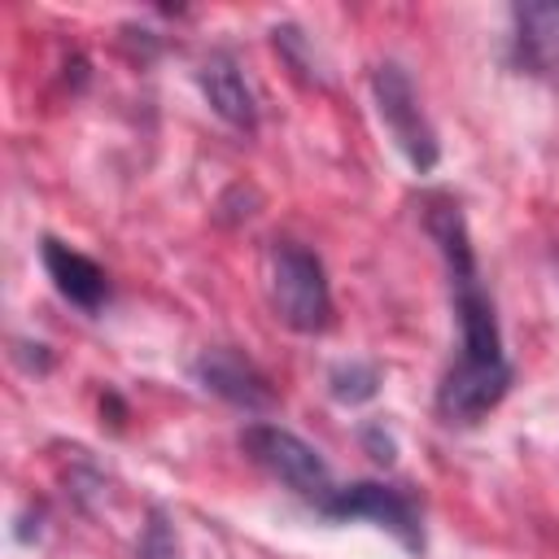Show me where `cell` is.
Returning <instances> with one entry per match:
<instances>
[{
	"instance_id": "obj_1",
	"label": "cell",
	"mask_w": 559,
	"mask_h": 559,
	"mask_svg": "<svg viewBox=\"0 0 559 559\" xmlns=\"http://www.w3.org/2000/svg\"><path fill=\"white\" fill-rule=\"evenodd\" d=\"M424 227L441 249L445 275H450V297H454V314H459V336L463 349L450 362V371L437 384V415L445 424H476L485 419L511 389V362L502 354V328L493 314V301L480 284L476 271V253H472V236H467V218L459 210V201L450 197H428L424 201Z\"/></svg>"
},
{
	"instance_id": "obj_2",
	"label": "cell",
	"mask_w": 559,
	"mask_h": 559,
	"mask_svg": "<svg viewBox=\"0 0 559 559\" xmlns=\"http://www.w3.org/2000/svg\"><path fill=\"white\" fill-rule=\"evenodd\" d=\"M266 275H271V306L293 332L314 336L332 323V288H328V271L319 253H310L306 245L280 240L271 249Z\"/></svg>"
},
{
	"instance_id": "obj_3",
	"label": "cell",
	"mask_w": 559,
	"mask_h": 559,
	"mask_svg": "<svg viewBox=\"0 0 559 559\" xmlns=\"http://www.w3.org/2000/svg\"><path fill=\"white\" fill-rule=\"evenodd\" d=\"M240 450H245L262 472H271L280 485H288L297 498H306L314 511H323L328 498L341 489V485L332 480V467L323 463V454H319L310 441H301L297 432L280 428V424H249V428L240 432Z\"/></svg>"
},
{
	"instance_id": "obj_4",
	"label": "cell",
	"mask_w": 559,
	"mask_h": 559,
	"mask_svg": "<svg viewBox=\"0 0 559 559\" xmlns=\"http://www.w3.org/2000/svg\"><path fill=\"white\" fill-rule=\"evenodd\" d=\"M371 96H376V114L384 122V131L393 135V144L406 153V162L428 175L441 157V144H437V131L419 105V92L411 83V74L397 66V61H380L371 70Z\"/></svg>"
},
{
	"instance_id": "obj_5",
	"label": "cell",
	"mask_w": 559,
	"mask_h": 559,
	"mask_svg": "<svg viewBox=\"0 0 559 559\" xmlns=\"http://www.w3.org/2000/svg\"><path fill=\"white\" fill-rule=\"evenodd\" d=\"M328 520H371L380 524L384 533H393L406 550H424V520H419V507L406 489L397 485H380V480H354V485H341L328 507L319 511Z\"/></svg>"
},
{
	"instance_id": "obj_6",
	"label": "cell",
	"mask_w": 559,
	"mask_h": 559,
	"mask_svg": "<svg viewBox=\"0 0 559 559\" xmlns=\"http://www.w3.org/2000/svg\"><path fill=\"white\" fill-rule=\"evenodd\" d=\"M192 380H197L205 393H214V397H223L227 406L249 411V415H262V411L275 406L271 380H266L245 354H236V349H227V345L201 349V354L192 358Z\"/></svg>"
},
{
	"instance_id": "obj_7",
	"label": "cell",
	"mask_w": 559,
	"mask_h": 559,
	"mask_svg": "<svg viewBox=\"0 0 559 559\" xmlns=\"http://www.w3.org/2000/svg\"><path fill=\"white\" fill-rule=\"evenodd\" d=\"M39 262H44V271H48V280H52V288H57L70 306L96 314V310L109 301V280H105V271H100L87 253L70 249L66 240L44 236V240H39Z\"/></svg>"
},
{
	"instance_id": "obj_8",
	"label": "cell",
	"mask_w": 559,
	"mask_h": 559,
	"mask_svg": "<svg viewBox=\"0 0 559 559\" xmlns=\"http://www.w3.org/2000/svg\"><path fill=\"white\" fill-rule=\"evenodd\" d=\"M515 17V52L520 66L546 83L559 87V4L550 0H528L511 9Z\"/></svg>"
},
{
	"instance_id": "obj_9",
	"label": "cell",
	"mask_w": 559,
	"mask_h": 559,
	"mask_svg": "<svg viewBox=\"0 0 559 559\" xmlns=\"http://www.w3.org/2000/svg\"><path fill=\"white\" fill-rule=\"evenodd\" d=\"M197 83H201L210 109H214L227 127H236V131H245V135L258 131V100H253V92H249L240 66H236L227 52H210V57L201 61V70H197Z\"/></svg>"
},
{
	"instance_id": "obj_10",
	"label": "cell",
	"mask_w": 559,
	"mask_h": 559,
	"mask_svg": "<svg viewBox=\"0 0 559 559\" xmlns=\"http://www.w3.org/2000/svg\"><path fill=\"white\" fill-rule=\"evenodd\" d=\"M328 393L345 406H358V402H371L380 393V367L367 362V358H349V362H336L328 371Z\"/></svg>"
},
{
	"instance_id": "obj_11",
	"label": "cell",
	"mask_w": 559,
	"mask_h": 559,
	"mask_svg": "<svg viewBox=\"0 0 559 559\" xmlns=\"http://www.w3.org/2000/svg\"><path fill=\"white\" fill-rule=\"evenodd\" d=\"M140 559H179V550H175V528H170V520H166L162 511H153L148 524H144Z\"/></svg>"
},
{
	"instance_id": "obj_12",
	"label": "cell",
	"mask_w": 559,
	"mask_h": 559,
	"mask_svg": "<svg viewBox=\"0 0 559 559\" xmlns=\"http://www.w3.org/2000/svg\"><path fill=\"white\" fill-rule=\"evenodd\" d=\"M362 441H367V450H371L376 463H393V437H389L380 424H367V428H362Z\"/></svg>"
}]
</instances>
